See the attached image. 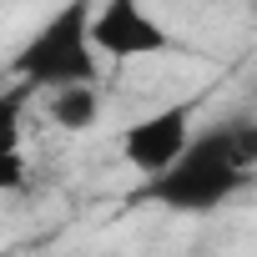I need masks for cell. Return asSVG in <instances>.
Returning <instances> with one entry per match:
<instances>
[{"label": "cell", "instance_id": "cell-1", "mask_svg": "<svg viewBox=\"0 0 257 257\" xmlns=\"http://www.w3.org/2000/svg\"><path fill=\"white\" fill-rule=\"evenodd\" d=\"M96 0H61V6L16 46L11 76L36 86V91H61V86H101V51L91 36Z\"/></svg>", "mask_w": 257, "mask_h": 257}, {"label": "cell", "instance_id": "cell-2", "mask_svg": "<svg viewBox=\"0 0 257 257\" xmlns=\"http://www.w3.org/2000/svg\"><path fill=\"white\" fill-rule=\"evenodd\" d=\"M242 187H252V172H242L237 157H232L227 121H212V126H202V132H192L187 152L162 177H147L137 187V202L202 217V212H217L222 202H232Z\"/></svg>", "mask_w": 257, "mask_h": 257}, {"label": "cell", "instance_id": "cell-3", "mask_svg": "<svg viewBox=\"0 0 257 257\" xmlns=\"http://www.w3.org/2000/svg\"><path fill=\"white\" fill-rule=\"evenodd\" d=\"M91 36L96 51L106 61H142V56H167L177 51V36L142 6V0H96V16H91Z\"/></svg>", "mask_w": 257, "mask_h": 257}, {"label": "cell", "instance_id": "cell-4", "mask_svg": "<svg viewBox=\"0 0 257 257\" xmlns=\"http://www.w3.org/2000/svg\"><path fill=\"white\" fill-rule=\"evenodd\" d=\"M187 142H192V101H172L121 132V162L147 182V177H162L187 152Z\"/></svg>", "mask_w": 257, "mask_h": 257}, {"label": "cell", "instance_id": "cell-5", "mask_svg": "<svg viewBox=\"0 0 257 257\" xmlns=\"http://www.w3.org/2000/svg\"><path fill=\"white\" fill-rule=\"evenodd\" d=\"M31 96H36V86H26L16 76H11L6 91H0V192H21L26 187V152H21V142H26V106H31Z\"/></svg>", "mask_w": 257, "mask_h": 257}, {"label": "cell", "instance_id": "cell-6", "mask_svg": "<svg viewBox=\"0 0 257 257\" xmlns=\"http://www.w3.org/2000/svg\"><path fill=\"white\" fill-rule=\"evenodd\" d=\"M46 116L61 132H91L101 121V86H61L46 91Z\"/></svg>", "mask_w": 257, "mask_h": 257}, {"label": "cell", "instance_id": "cell-7", "mask_svg": "<svg viewBox=\"0 0 257 257\" xmlns=\"http://www.w3.org/2000/svg\"><path fill=\"white\" fill-rule=\"evenodd\" d=\"M227 142L242 172L257 177V116H227Z\"/></svg>", "mask_w": 257, "mask_h": 257}]
</instances>
